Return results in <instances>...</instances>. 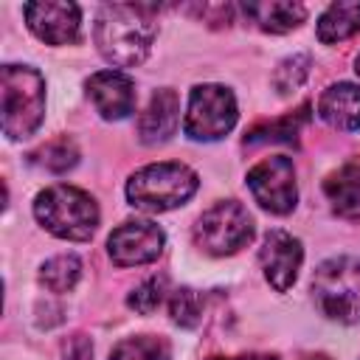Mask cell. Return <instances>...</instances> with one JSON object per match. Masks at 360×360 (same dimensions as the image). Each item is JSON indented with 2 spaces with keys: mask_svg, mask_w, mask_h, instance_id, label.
<instances>
[{
  "mask_svg": "<svg viewBox=\"0 0 360 360\" xmlns=\"http://www.w3.org/2000/svg\"><path fill=\"white\" fill-rule=\"evenodd\" d=\"M96 45L98 53L115 68H135L141 65L152 42L158 37L155 8L152 6H132V3H110L101 6L96 17Z\"/></svg>",
  "mask_w": 360,
  "mask_h": 360,
  "instance_id": "1",
  "label": "cell"
},
{
  "mask_svg": "<svg viewBox=\"0 0 360 360\" xmlns=\"http://www.w3.org/2000/svg\"><path fill=\"white\" fill-rule=\"evenodd\" d=\"M3 132L11 141L31 138L45 118V79L28 65H3L0 70Z\"/></svg>",
  "mask_w": 360,
  "mask_h": 360,
  "instance_id": "2",
  "label": "cell"
},
{
  "mask_svg": "<svg viewBox=\"0 0 360 360\" xmlns=\"http://www.w3.org/2000/svg\"><path fill=\"white\" fill-rule=\"evenodd\" d=\"M34 217L48 233L68 242H87L98 228L96 200L68 183L39 191L34 200Z\"/></svg>",
  "mask_w": 360,
  "mask_h": 360,
  "instance_id": "3",
  "label": "cell"
},
{
  "mask_svg": "<svg viewBox=\"0 0 360 360\" xmlns=\"http://www.w3.org/2000/svg\"><path fill=\"white\" fill-rule=\"evenodd\" d=\"M200 177L186 163H149L127 180V200L132 208L160 214L183 205L197 191Z\"/></svg>",
  "mask_w": 360,
  "mask_h": 360,
  "instance_id": "4",
  "label": "cell"
},
{
  "mask_svg": "<svg viewBox=\"0 0 360 360\" xmlns=\"http://www.w3.org/2000/svg\"><path fill=\"white\" fill-rule=\"evenodd\" d=\"M315 307L338 323H360V256H332L312 276Z\"/></svg>",
  "mask_w": 360,
  "mask_h": 360,
  "instance_id": "5",
  "label": "cell"
},
{
  "mask_svg": "<svg viewBox=\"0 0 360 360\" xmlns=\"http://www.w3.org/2000/svg\"><path fill=\"white\" fill-rule=\"evenodd\" d=\"M191 239L211 256H231L253 239V217L236 200L214 202L191 228Z\"/></svg>",
  "mask_w": 360,
  "mask_h": 360,
  "instance_id": "6",
  "label": "cell"
},
{
  "mask_svg": "<svg viewBox=\"0 0 360 360\" xmlns=\"http://www.w3.org/2000/svg\"><path fill=\"white\" fill-rule=\"evenodd\" d=\"M236 98L225 84H197L188 96L183 129L191 141H219L236 124Z\"/></svg>",
  "mask_w": 360,
  "mask_h": 360,
  "instance_id": "7",
  "label": "cell"
},
{
  "mask_svg": "<svg viewBox=\"0 0 360 360\" xmlns=\"http://www.w3.org/2000/svg\"><path fill=\"white\" fill-rule=\"evenodd\" d=\"M248 188L253 200L270 214H290L298 202L295 166L287 155H270L248 172Z\"/></svg>",
  "mask_w": 360,
  "mask_h": 360,
  "instance_id": "8",
  "label": "cell"
},
{
  "mask_svg": "<svg viewBox=\"0 0 360 360\" xmlns=\"http://www.w3.org/2000/svg\"><path fill=\"white\" fill-rule=\"evenodd\" d=\"M163 245H166V236L155 222L127 219L118 228H112L107 239V253L118 267H138V264L155 262L163 253Z\"/></svg>",
  "mask_w": 360,
  "mask_h": 360,
  "instance_id": "9",
  "label": "cell"
},
{
  "mask_svg": "<svg viewBox=\"0 0 360 360\" xmlns=\"http://www.w3.org/2000/svg\"><path fill=\"white\" fill-rule=\"evenodd\" d=\"M31 34L48 45H73L82 31V8L68 0H42L22 6Z\"/></svg>",
  "mask_w": 360,
  "mask_h": 360,
  "instance_id": "10",
  "label": "cell"
},
{
  "mask_svg": "<svg viewBox=\"0 0 360 360\" xmlns=\"http://www.w3.org/2000/svg\"><path fill=\"white\" fill-rule=\"evenodd\" d=\"M301 262H304V248H301L298 236H292L281 228H273L264 233L262 248H259V264L273 290L287 292L298 278Z\"/></svg>",
  "mask_w": 360,
  "mask_h": 360,
  "instance_id": "11",
  "label": "cell"
},
{
  "mask_svg": "<svg viewBox=\"0 0 360 360\" xmlns=\"http://www.w3.org/2000/svg\"><path fill=\"white\" fill-rule=\"evenodd\" d=\"M84 87L98 115L107 121H121L135 110V82L121 70H98L87 79Z\"/></svg>",
  "mask_w": 360,
  "mask_h": 360,
  "instance_id": "12",
  "label": "cell"
},
{
  "mask_svg": "<svg viewBox=\"0 0 360 360\" xmlns=\"http://www.w3.org/2000/svg\"><path fill=\"white\" fill-rule=\"evenodd\" d=\"M180 121V98L172 87H160L152 93L146 110L138 118V138L149 146L155 143H166Z\"/></svg>",
  "mask_w": 360,
  "mask_h": 360,
  "instance_id": "13",
  "label": "cell"
},
{
  "mask_svg": "<svg viewBox=\"0 0 360 360\" xmlns=\"http://www.w3.org/2000/svg\"><path fill=\"white\" fill-rule=\"evenodd\" d=\"M318 115L332 129L357 132L360 129V87L352 82L329 84L318 98Z\"/></svg>",
  "mask_w": 360,
  "mask_h": 360,
  "instance_id": "14",
  "label": "cell"
},
{
  "mask_svg": "<svg viewBox=\"0 0 360 360\" xmlns=\"http://www.w3.org/2000/svg\"><path fill=\"white\" fill-rule=\"evenodd\" d=\"M323 194L338 217L360 219V158L346 160L340 169L326 174Z\"/></svg>",
  "mask_w": 360,
  "mask_h": 360,
  "instance_id": "15",
  "label": "cell"
},
{
  "mask_svg": "<svg viewBox=\"0 0 360 360\" xmlns=\"http://www.w3.org/2000/svg\"><path fill=\"white\" fill-rule=\"evenodd\" d=\"M245 14L267 34H287L307 20V6L290 0H267V3H248Z\"/></svg>",
  "mask_w": 360,
  "mask_h": 360,
  "instance_id": "16",
  "label": "cell"
},
{
  "mask_svg": "<svg viewBox=\"0 0 360 360\" xmlns=\"http://www.w3.org/2000/svg\"><path fill=\"white\" fill-rule=\"evenodd\" d=\"M360 31V0H343L332 3L321 17H318V39L323 45L343 42Z\"/></svg>",
  "mask_w": 360,
  "mask_h": 360,
  "instance_id": "17",
  "label": "cell"
},
{
  "mask_svg": "<svg viewBox=\"0 0 360 360\" xmlns=\"http://www.w3.org/2000/svg\"><path fill=\"white\" fill-rule=\"evenodd\" d=\"M304 121H307V104L298 112H290L284 118L256 124L245 135V146H259V143H295L298 141V129L304 127Z\"/></svg>",
  "mask_w": 360,
  "mask_h": 360,
  "instance_id": "18",
  "label": "cell"
},
{
  "mask_svg": "<svg viewBox=\"0 0 360 360\" xmlns=\"http://www.w3.org/2000/svg\"><path fill=\"white\" fill-rule=\"evenodd\" d=\"M169 357H172V346L166 338L158 335L124 338L110 352V360H169Z\"/></svg>",
  "mask_w": 360,
  "mask_h": 360,
  "instance_id": "19",
  "label": "cell"
},
{
  "mask_svg": "<svg viewBox=\"0 0 360 360\" xmlns=\"http://www.w3.org/2000/svg\"><path fill=\"white\" fill-rule=\"evenodd\" d=\"M82 276V262L73 253H59L39 267V284L51 292H68Z\"/></svg>",
  "mask_w": 360,
  "mask_h": 360,
  "instance_id": "20",
  "label": "cell"
},
{
  "mask_svg": "<svg viewBox=\"0 0 360 360\" xmlns=\"http://www.w3.org/2000/svg\"><path fill=\"white\" fill-rule=\"evenodd\" d=\"M76 160H79V149L70 138H53V141L42 143L37 152H31V163H37L48 172H56V174L73 169Z\"/></svg>",
  "mask_w": 360,
  "mask_h": 360,
  "instance_id": "21",
  "label": "cell"
},
{
  "mask_svg": "<svg viewBox=\"0 0 360 360\" xmlns=\"http://www.w3.org/2000/svg\"><path fill=\"white\" fill-rule=\"evenodd\" d=\"M309 65H312V59H309L307 53H292V56L281 59L278 68H276V73H273V87H276V93H278V96L295 93V90L307 82Z\"/></svg>",
  "mask_w": 360,
  "mask_h": 360,
  "instance_id": "22",
  "label": "cell"
},
{
  "mask_svg": "<svg viewBox=\"0 0 360 360\" xmlns=\"http://www.w3.org/2000/svg\"><path fill=\"white\" fill-rule=\"evenodd\" d=\"M169 312H172V321L183 329H194L200 321H202V298L197 290L191 287H177L172 292V301H169Z\"/></svg>",
  "mask_w": 360,
  "mask_h": 360,
  "instance_id": "23",
  "label": "cell"
},
{
  "mask_svg": "<svg viewBox=\"0 0 360 360\" xmlns=\"http://www.w3.org/2000/svg\"><path fill=\"white\" fill-rule=\"evenodd\" d=\"M166 295V276H149L146 281H141L129 295H127V304L129 309H135L138 315H152L160 301Z\"/></svg>",
  "mask_w": 360,
  "mask_h": 360,
  "instance_id": "24",
  "label": "cell"
},
{
  "mask_svg": "<svg viewBox=\"0 0 360 360\" xmlns=\"http://www.w3.org/2000/svg\"><path fill=\"white\" fill-rule=\"evenodd\" d=\"M65 360H93V343L87 335H73L65 340V349H62Z\"/></svg>",
  "mask_w": 360,
  "mask_h": 360,
  "instance_id": "25",
  "label": "cell"
},
{
  "mask_svg": "<svg viewBox=\"0 0 360 360\" xmlns=\"http://www.w3.org/2000/svg\"><path fill=\"white\" fill-rule=\"evenodd\" d=\"M211 360H225V357H211ZM236 360H278L276 354H245V357H236Z\"/></svg>",
  "mask_w": 360,
  "mask_h": 360,
  "instance_id": "26",
  "label": "cell"
},
{
  "mask_svg": "<svg viewBox=\"0 0 360 360\" xmlns=\"http://www.w3.org/2000/svg\"><path fill=\"white\" fill-rule=\"evenodd\" d=\"M304 360H332V357H326V354H309V357H304Z\"/></svg>",
  "mask_w": 360,
  "mask_h": 360,
  "instance_id": "27",
  "label": "cell"
},
{
  "mask_svg": "<svg viewBox=\"0 0 360 360\" xmlns=\"http://www.w3.org/2000/svg\"><path fill=\"white\" fill-rule=\"evenodd\" d=\"M354 70H357V76H360V53H357V59H354Z\"/></svg>",
  "mask_w": 360,
  "mask_h": 360,
  "instance_id": "28",
  "label": "cell"
}]
</instances>
